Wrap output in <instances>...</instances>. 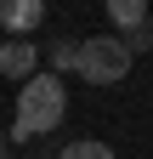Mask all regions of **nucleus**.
<instances>
[{
	"label": "nucleus",
	"mask_w": 153,
	"mask_h": 159,
	"mask_svg": "<svg viewBox=\"0 0 153 159\" xmlns=\"http://www.w3.org/2000/svg\"><path fill=\"white\" fill-rule=\"evenodd\" d=\"M34 63H40V51L28 46V40H6V46H0V74L6 80H34Z\"/></svg>",
	"instance_id": "obj_5"
},
{
	"label": "nucleus",
	"mask_w": 153,
	"mask_h": 159,
	"mask_svg": "<svg viewBox=\"0 0 153 159\" xmlns=\"http://www.w3.org/2000/svg\"><path fill=\"white\" fill-rule=\"evenodd\" d=\"M0 23L23 40L28 29H40V23H46V0H0Z\"/></svg>",
	"instance_id": "obj_3"
},
{
	"label": "nucleus",
	"mask_w": 153,
	"mask_h": 159,
	"mask_svg": "<svg viewBox=\"0 0 153 159\" xmlns=\"http://www.w3.org/2000/svg\"><path fill=\"white\" fill-rule=\"evenodd\" d=\"M74 74H85L91 85H119V80L130 74V46L113 40V34L80 40V63H74Z\"/></svg>",
	"instance_id": "obj_2"
},
{
	"label": "nucleus",
	"mask_w": 153,
	"mask_h": 159,
	"mask_svg": "<svg viewBox=\"0 0 153 159\" xmlns=\"http://www.w3.org/2000/svg\"><path fill=\"white\" fill-rule=\"evenodd\" d=\"M80 63V40H57L51 46V68H74Z\"/></svg>",
	"instance_id": "obj_7"
},
{
	"label": "nucleus",
	"mask_w": 153,
	"mask_h": 159,
	"mask_svg": "<svg viewBox=\"0 0 153 159\" xmlns=\"http://www.w3.org/2000/svg\"><path fill=\"white\" fill-rule=\"evenodd\" d=\"M63 108H68L63 80H57V74H34L28 85H23V97H17V125H11V136L23 142V136H40V131H51L57 119H63Z\"/></svg>",
	"instance_id": "obj_1"
},
{
	"label": "nucleus",
	"mask_w": 153,
	"mask_h": 159,
	"mask_svg": "<svg viewBox=\"0 0 153 159\" xmlns=\"http://www.w3.org/2000/svg\"><path fill=\"white\" fill-rule=\"evenodd\" d=\"M108 17L130 34V46H147V0H108Z\"/></svg>",
	"instance_id": "obj_4"
},
{
	"label": "nucleus",
	"mask_w": 153,
	"mask_h": 159,
	"mask_svg": "<svg viewBox=\"0 0 153 159\" xmlns=\"http://www.w3.org/2000/svg\"><path fill=\"white\" fill-rule=\"evenodd\" d=\"M63 159H113V148L108 142H68Z\"/></svg>",
	"instance_id": "obj_6"
}]
</instances>
